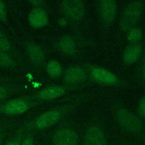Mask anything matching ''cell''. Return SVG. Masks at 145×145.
<instances>
[{"label": "cell", "mask_w": 145, "mask_h": 145, "mask_svg": "<svg viewBox=\"0 0 145 145\" xmlns=\"http://www.w3.org/2000/svg\"><path fill=\"white\" fill-rule=\"evenodd\" d=\"M84 95L76 97L71 103L62 105L59 107L53 108L46 110L37 117L31 122L24 125L27 133L32 132L34 130H41L51 127L58 122L67 111L75 105L82 102L84 97Z\"/></svg>", "instance_id": "obj_1"}, {"label": "cell", "mask_w": 145, "mask_h": 145, "mask_svg": "<svg viewBox=\"0 0 145 145\" xmlns=\"http://www.w3.org/2000/svg\"><path fill=\"white\" fill-rule=\"evenodd\" d=\"M143 1H133L129 2L123 8L120 20L121 31L127 33L130 29L137 27L143 15Z\"/></svg>", "instance_id": "obj_2"}, {"label": "cell", "mask_w": 145, "mask_h": 145, "mask_svg": "<svg viewBox=\"0 0 145 145\" xmlns=\"http://www.w3.org/2000/svg\"><path fill=\"white\" fill-rule=\"evenodd\" d=\"M89 78L93 81L105 86L125 87L127 83L117 75L109 70L96 65H87L86 67Z\"/></svg>", "instance_id": "obj_3"}, {"label": "cell", "mask_w": 145, "mask_h": 145, "mask_svg": "<svg viewBox=\"0 0 145 145\" xmlns=\"http://www.w3.org/2000/svg\"><path fill=\"white\" fill-rule=\"evenodd\" d=\"M114 116L120 126L126 131L137 133L143 128V123L140 118L123 106H118L115 110Z\"/></svg>", "instance_id": "obj_4"}, {"label": "cell", "mask_w": 145, "mask_h": 145, "mask_svg": "<svg viewBox=\"0 0 145 145\" xmlns=\"http://www.w3.org/2000/svg\"><path fill=\"white\" fill-rule=\"evenodd\" d=\"M37 103L32 97L13 99L0 104V113L8 116L20 115L35 106Z\"/></svg>", "instance_id": "obj_5"}, {"label": "cell", "mask_w": 145, "mask_h": 145, "mask_svg": "<svg viewBox=\"0 0 145 145\" xmlns=\"http://www.w3.org/2000/svg\"><path fill=\"white\" fill-rule=\"evenodd\" d=\"M86 86V84L71 85L65 84L48 86L39 91L32 97L37 101L53 100L61 97L70 92L79 89Z\"/></svg>", "instance_id": "obj_6"}, {"label": "cell", "mask_w": 145, "mask_h": 145, "mask_svg": "<svg viewBox=\"0 0 145 145\" xmlns=\"http://www.w3.org/2000/svg\"><path fill=\"white\" fill-rule=\"evenodd\" d=\"M61 8L65 17L72 22L82 20L86 14L85 2L82 0H65L61 2Z\"/></svg>", "instance_id": "obj_7"}, {"label": "cell", "mask_w": 145, "mask_h": 145, "mask_svg": "<svg viewBox=\"0 0 145 145\" xmlns=\"http://www.w3.org/2000/svg\"><path fill=\"white\" fill-rule=\"evenodd\" d=\"M100 22L105 28H109L114 22L117 12V3L113 0H102L98 4Z\"/></svg>", "instance_id": "obj_8"}, {"label": "cell", "mask_w": 145, "mask_h": 145, "mask_svg": "<svg viewBox=\"0 0 145 145\" xmlns=\"http://www.w3.org/2000/svg\"><path fill=\"white\" fill-rule=\"evenodd\" d=\"M89 77L86 67L79 65H72L66 68L63 72V80L65 84L71 85L87 84Z\"/></svg>", "instance_id": "obj_9"}, {"label": "cell", "mask_w": 145, "mask_h": 145, "mask_svg": "<svg viewBox=\"0 0 145 145\" xmlns=\"http://www.w3.org/2000/svg\"><path fill=\"white\" fill-rule=\"evenodd\" d=\"M78 137L71 128L62 127L56 130L52 137L53 145H76Z\"/></svg>", "instance_id": "obj_10"}, {"label": "cell", "mask_w": 145, "mask_h": 145, "mask_svg": "<svg viewBox=\"0 0 145 145\" xmlns=\"http://www.w3.org/2000/svg\"><path fill=\"white\" fill-rule=\"evenodd\" d=\"M56 46L62 54L69 56L75 57L78 52V47L75 39L69 35L60 36L57 40Z\"/></svg>", "instance_id": "obj_11"}, {"label": "cell", "mask_w": 145, "mask_h": 145, "mask_svg": "<svg viewBox=\"0 0 145 145\" xmlns=\"http://www.w3.org/2000/svg\"><path fill=\"white\" fill-rule=\"evenodd\" d=\"M83 145H106L105 136L102 129L97 125L90 126L85 133Z\"/></svg>", "instance_id": "obj_12"}, {"label": "cell", "mask_w": 145, "mask_h": 145, "mask_svg": "<svg viewBox=\"0 0 145 145\" xmlns=\"http://www.w3.org/2000/svg\"><path fill=\"white\" fill-rule=\"evenodd\" d=\"M142 53V46L140 43L129 44L123 50L122 60L126 65H132L137 62Z\"/></svg>", "instance_id": "obj_13"}, {"label": "cell", "mask_w": 145, "mask_h": 145, "mask_svg": "<svg viewBox=\"0 0 145 145\" xmlns=\"http://www.w3.org/2000/svg\"><path fill=\"white\" fill-rule=\"evenodd\" d=\"M27 56L31 61L36 66H41L45 60V53L41 46L29 41L25 46Z\"/></svg>", "instance_id": "obj_14"}, {"label": "cell", "mask_w": 145, "mask_h": 145, "mask_svg": "<svg viewBox=\"0 0 145 145\" xmlns=\"http://www.w3.org/2000/svg\"><path fill=\"white\" fill-rule=\"evenodd\" d=\"M48 15L42 7H34L29 12L28 21L34 28H42L48 23Z\"/></svg>", "instance_id": "obj_15"}, {"label": "cell", "mask_w": 145, "mask_h": 145, "mask_svg": "<svg viewBox=\"0 0 145 145\" xmlns=\"http://www.w3.org/2000/svg\"><path fill=\"white\" fill-rule=\"evenodd\" d=\"M48 75L52 78H58L63 73V69L60 63L54 59L48 61L45 66Z\"/></svg>", "instance_id": "obj_16"}, {"label": "cell", "mask_w": 145, "mask_h": 145, "mask_svg": "<svg viewBox=\"0 0 145 145\" xmlns=\"http://www.w3.org/2000/svg\"><path fill=\"white\" fill-rule=\"evenodd\" d=\"M143 37V33L142 30L137 27L130 29L126 33V40L130 44L140 43Z\"/></svg>", "instance_id": "obj_17"}, {"label": "cell", "mask_w": 145, "mask_h": 145, "mask_svg": "<svg viewBox=\"0 0 145 145\" xmlns=\"http://www.w3.org/2000/svg\"><path fill=\"white\" fill-rule=\"evenodd\" d=\"M0 66L5 69H14L16 66V63L8 52L0 50Z\"/></svg>", "instance_id": "obj_18"}, {"label": "cell", "mask_w": 145, "mask_h": 145, "mask_svg": "<svg viewBox=\"0 0 145 145\" xmlns=\"http://www.w3.org/2000/svg\"><path fill=\"white\" fill-rule=\"evenodd\" d=\"M27 134L24 125H23L16 132V133L8 140L5 145H21L22 142Z\"/></svg>", "instance_id": "obj_19"}, {"label": "cell", "mask_w": 145, "mask_h": 145, "mask_svg": "<svg viewBox=\"0 0 145 145\" xmlns=\"http://www.w3.org/2000/svg\"><path fill=\"white\" fill-rule=\"evenodd\" d=\"M11 44L6 35L0 30V50L9 52L11 50Z\"/></svg>", "instance_id": "obj_20"}, {"label": "cell", "mask_w": 145, "mask_h": 145, "mask_svg": "<svg viewBox=\"0 0 145 145\" xmlns=\"http://www.w3.org/2000/svg\"><path fill=\"white\" fill-rule=\"evenodd\" d=\"M13 89L0 83V101L6 99L12 92Z\"/></svg>", "instance_id": "obj_21"}, {"label": "cell", "mask_w": 145, "mask_h": 145, "mask_svg": "<svg viewBox=\"0 0 145 145\" xmlns=\"http://www.w3.org/2000/svg\"><path fill=\"white\" fill-rule=\"evenodd\" d=\"M137 110L139 116L145 120V94L142 96L138 103Z\"/></svg>", "instance_id": "obj_22"}, {"label": "cell", "mask_w": 145, "mask_h": 145, "mask_svg": "<svg viewBox=\"0 0 145 145\" xmlns=\"http://www.w3.org/2000/svg\"><path fill=\"white\" fill-rule=\"evenodd\" d=\"M7 10L5 2L0 0V21L6 23L7 22Z\"/></svg>", "instance_id": "obj_23"}, {"label": "cell", "mask_w": 145, "mask_h": 145, "mask_svg": "<svg viewBox=\"0 0 145 145\" xmlns=\"http://www.w3.org/2000/svg\"><path fill=\"white\" fill-rule=\"evenodd\" d=\"M21 145H35L34 136L32 132L27 133L25 135Z\"/></svg>", "instance_id": "obj_24"}, {"label": "cell", "mask_w": 145, "mask_h": 145, "mask_svg": "<svg viewBox=\"0 0 145 145\" xmlns=\"http://www.w3.org/2000/svg\"><path fill=\"white\" fill-rule=\"evenodd\" d=\"M7 131V126L6 125H0V145H2Z\"/></svg>", "instance_id": "obj_25"}, {"label": "cell", "mask_w": 145, "mask_h": 145, "mask_svg": "<svg viewBox=\"0 0 145 145\" xmlns=\"http://www.w3.org/2000/svg\"><path fill=\"white\" fill-rule=\"evenodd\" d=\"M140 77L143 82L145 83V52L143 54V57L142 61L140 67Z\"/></svg>", "instance_id": "obj_26"}, {"label": "cell", "mask_w": 145, "mask_h": 145, "mask_svg": "<svg viewBox=\"0 0 145 145\" xmlns=\"http://www.w3.org/2000/svg\"><path fill=\"white\" fill-rule=\"evenodd\" d=\"M29 2L35 6V7H42V6L44 5L45 4V1H39V0H34V1H30Z\"/></svg>", "instance_id": "obj_27"}, {"label": "cell", "mask_w": 145, "mask_h": 145, "mask_svg": "<svg viewBox=\"0 0 145 145\" xmlns=\"http://www.w3.org/2000/svg\"><path fill=\"white\" fill-rule=\"evenodd\" d=\"M57 23L60 27H65L67 25L68 21L65 17H61L58 19Z\"/></svg>", "instance_id": "obj_28"}, {"label": "cell", "mask_w": 145, "mask_h": 145, "mask_svg": "<svg viewBox=\"0 0 145 145\" xmlns=\"http://www.w3.org/2000/svg\"><path fill=\"white\" fill-rule=\"evenodd\" d=\"M0 80H1V79H0Z\"/></svg>", "instance_id": "obj_29"}]
</instances>
